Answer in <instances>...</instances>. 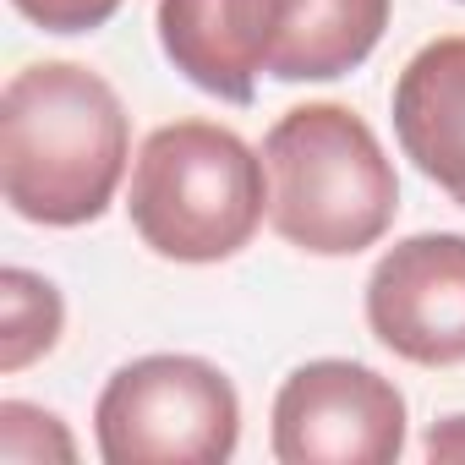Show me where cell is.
<instances>
[{
	"label": "cell",
	"instance_id": "3957f363",
	"mask_svg": "<svg viewBox=\"0 0 465 465\" xmlns=\"http://www.w3.org/2000/svg\"><path fill=\"white\" fill-rule=\"evenodd\" d=\"M126 213L164 263H224L252 247L269 213L263 153L219 121H170L132 159Z\"/></svg>",
	"mask_w": 465,
	"mask_h": 465
},
{
	"label": "cell",
	"instance_id": "277c9868",
	"mask_svg": "<svg viewBox=\"0 0 465 465\" xmlns=\"http://www.w3.org/2000/svg\"><path fill=\"white\" fill-rule=\"evenodd\" d=\"M94 438L110 465H224L242 443V394L203 356H137L99 389Z\"/></svg>",
	"mask_w": 465,
	"mask_h": 465
},
{
	"label": "cell",
	"instance_id": "30bf717a",
	"mask_svg": "<svg viewBox=\"0 0 465 465\" xmlns=\"http://www.w3.org/2000/svg\"><path fill=\"white\" fill-rule=\"evenodd\" d=\"M66 323L61 291L34 269L0 274V372H23L28 361L50 356Z\"/></svg>",
	"mask_w": 465,
	"mask_h": 465
},
{
	"label": "cell",
	"instance_id": "9c48e42d",
	"mask_svg": "<svg viewBox=\"0 0 465 465\" xmlns=\"http://www.w3.org/2000/svg\"><path fill=\"white\" fill-rule=\"evenodd\" d=\"M394 0H296V28L291 45L280 50L274 72L280 83H334L356 72L383 28H389Z\"/></svg>",
	"mask_w": 465,
	"mask_h": 465
},
{
	"label": "cell",
	"instance_id": "ba28073f",
	"mask_svg": "<svg viewBox=\"0 0 465 465\" xmlns=\"http://www.w3.org/2000/svg\"><path fill=\"white\" fill-rule=\"evenodd\" d=\"M394 137L400 153L465 208V34L421 45L394 77Z\"/></svg>",
	"mask_w": 465,
	"mask_h": 465
},
{
	"label": "cell",
	"instance_id": "8992f818",
	"mask_svg": "<svg viewBox=\"0 0 465 465\" xmlns=\"http://www.w3.org/2000/svg\"><path fill=\"white\" fill-rule=\"evenodd\" d=\"M367 329L411 367L465 361V236L421 230L394 242L367 280Z\"/></svg>",
	"mask_w": 465,
	"mask_h": 465
},
{
	"label": "cell",
	"instance_id": "6da1fadb",
	"mask_svg": "<svg viewBox=\"0 0 465 465\" xmlns=\"http://www.w3.org/2000/svg\"><path fill=\"white\" fill-rule=\"evenodd\" d=\"M132 159L121 94L83 61H34L0 94V192L45 230L94 224Z\"/></svg>",
	"mask_w": 465,
	"mask_h": 465
},
{
	"label": "cell",
	"instance_id": "7a4b0ae2",
	"mask_svg": "<svg viewBox=\"0 0 465 465\" xmlns=\"http://www.w3.org/2000/svg\"><path fill=\"white\" fill-rule=\"evenodd\" d=\"M269 224L307 258H356L389 236L400 175L351 104H296L263 137Z\"/></svg>",
	"mask_w": 465,
	"mask_h": 465
},
{
	"label": "cell",
	"instance_id": "52a82bcc",
	"mask_svg": "<svg viewBox=\"0 0 465 465\" xmlns=\"http://www.w3.org/2000/svg\"><path fill=\"white\" fill-rule=\"evenodd\" d=\"M164 61L224 104H252L296 28V0H159Z\"/></svg>",
	"mask_w": 465,
	"mask_h": 465
},
{
	"label": "cell",
	"instance_id": "4fadbf2b",
	"mask_svg": "<svg viewBox=\"0 0 465 465\" xmlns=\"http://www.w3.org/2000/svg\"><path fill=\"white\" fill-rule=\"evenodd\" d=\"M427 454H432V460H438V454H465V416H449L443 427H432Z\"/></svg>",
	"mask_w": 465,
	"mask_h": 465
},
{
	"label": "cell",
	"instance_id": "7c38bea8",
	"mask_svg": "<svg viewBox=\"0 0 465 465\" xmlns=\"http://www.w3.org/2000/svg\"><path fill=\"white\" fill-rule=\"evenodd\" d=\"M12 6L45 34H94L126 6V0H12Z\"/></svg>",
	"mask_w": 465,
	"mask_h": 465
},
{
	"label": "cell",
	"instance_id": "5b68a950",
	"mask_svg": "<svg viewBox=\"0 0 465 465\" xmlns=\"http://www.w3.org/2000/svg\"><path fill=\"white\" fill-rule=\"evenodd\" d=\"M405 454V394L367 361H302L274 394L280 465H394Z\"/></svg>",
	"mask_w": 465,
	"mask_h": 465
},
{
	"label": "cell",
	"instance_id": "8fae6325",
	"mask_svg": "<svg viewBox=\"0 0 465 465\" xmlns=\"http://www.w3.org/2000/svg\"><path fill=\"white\" fill-rule=\"evenodd\" d=\"M0 454L17 460V465H34V460H45V454L72 460L77 443H72V432L61 427V416L39 411V405H28V400H6V405H0Z\"/></svg>",
	"mask_w": 465,
	"mask_h": 465
}]
</instances>
